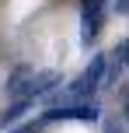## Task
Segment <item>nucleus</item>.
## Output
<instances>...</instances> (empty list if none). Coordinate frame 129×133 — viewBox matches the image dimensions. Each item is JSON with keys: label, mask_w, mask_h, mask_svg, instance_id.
Returning <instances> with one entry per match:
<instances>
[{"label": "nucleus", "mask_w": 129, "mask_h": 133, "mask_svg": "<svg viewBox=\"0 0 129 133\" xmlns=\"http://www.w3.org/2000/svg\"><path fill=\"white\" fill-rule=\"evenodd\" d=\"M105 84V56L94 53L91 56V63L80 70V77L70 81L66 88L59 91V98H56V105H77V102H94L98 88Z\"/></svg>", "instance_id": "nucleus-1"}, {"label": "nucleus", "mask_w": 129, "mask_h": 133, "mask_svg": "<svg viewBox=\"0 0 129 133\" xmlns=\"http://www.w3.org/2000/svg\"><path fill=\"white\" fill-rule=\"evenodd\" d=\"M101 116L98 102H77V105H56L42 116V123H52V119H80V123H94Z\"/></svg>", "instance_id": "nucleus-2"}, {"label": "nucleus", "mask_w": 129, "mask_h": 133, "mask_svg": "<svg viewBox=\"0 0 129 133\" xmlns=\"http://www.w3.org/2000/svg\"><path fill=\"white\" fill-rule=\"evenodd\" d=\"M101 25H105V11H87L80 14V42L91 46V42L101 35Z\"/></svg>", "instance_id": "nucleus-3"}, {"label": "nucleus", "mask_w": 129, "mask_h": 133, "mask_svg": "<svg viewBox=\"0 0 129 133\" xmlns=\"http://www.w3.org/2000/svg\"><path fill=\"white\" fill-rule=\"evenodd\" d=\"M56 84H59V74H56V70H42V74H32V77H28V98H39V95L52 91Z\"/></svg>", "instance_id": "nucleus-4"}, {"label": "nucleus", "mask_w": 129, "mask_h": 133, "mask_svg": "<svg viewBox=\"0 0 129 133\" xmlns=\"http://www.w3.org/2000/svg\"><path fill=\"white\" fill-rule=\"evenodd\" d=\"M28 105H32V102H28V98H14V105H11V109H4V112H0V126L7 130V126H11V123H18L21 116L28 112Z\"/></svg>", "instance_id": "nucleus-5"}, {"label": "nucleus", "mask_w": 129, "mask_h": 133, "mask_svg": "<svg viewBox=\"0 0 129 133\" xmlns=\"http://www.w3.org/2000/svg\"><path fill=\"white\" fill-rule=\"evenodd\" d=\"M87 11H105V0H80V14Z\"/></svg>", "instance_id": "nucleus-6"}, {"label": "nucleus", "mask_w": 129, "mask_h": 133, "mask_svg": "<svg viewBox=\"0 0 129 133\" xmlns=\"http://www.w3.org/2000/svg\"><path fill=\"white\" fill-rule=\"evenodd\" d=\"M42 130V123H25V126H18L14 133H39Z\"/></svg>", "instance_id": "nucleus-7"}, {"label": "nucleus", "mask_w": 129, "mask_h": 133, "mask_svg": "<svg viewBox=\"0 0 129 133\" xmlns=\"http://www.w3.org/2000/svg\"><path fill=\"white\" fill-rule=\"evenodd\" d=\"M115 11L119 14H129V0H115Z\"/></svg>", "instance_id": "nucleus-8"}]
</instances>
